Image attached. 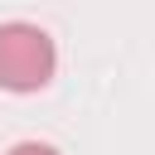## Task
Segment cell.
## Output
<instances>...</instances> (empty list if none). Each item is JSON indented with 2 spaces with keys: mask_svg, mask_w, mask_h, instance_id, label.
<instances>
[{
  "mask_svg": "<svg viewBox=\"0 0 155 155\" xmlns=\"http://www.w3.org/2000/svg\"><path fill=\"white\" fill-rule=\"evenodd\" d=\"M58 73V44L29 19L0 24V92H44Z\"/></svg>",
  "mask_w": 155,
  "mask_h": 155,
  "instance_id": "obj_1",
  "label": "cell"
},
{
  "mask_svg": "<svg viewBox=\"0 0 155 155\" xmlns=\"http://www.w3.org/2000/svg\"><path fill=\"white\" fill-rule=\"evenodd\" d=\"M5 155H63V150L48 145V140H19V145H10Z\"/></svg>",
  "mask_w": 155,
  "mask_h": 155,
  "instance_id": "obj_2",
  "label": "cell"
}]
</instances>
